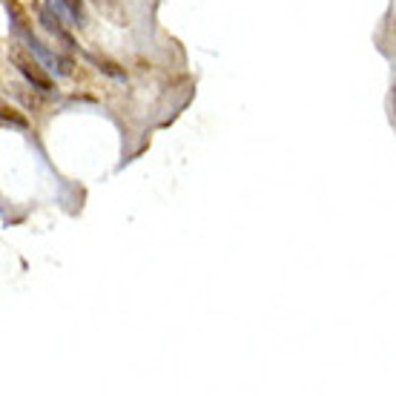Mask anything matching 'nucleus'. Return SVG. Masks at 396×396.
Returning <instances> with one entry per match:
<instances>
[{
    "instance_id": "nucleus-1",
    "label": "nucleus",
    "mask_w": 396,
    "mask_h": 396,
    "mask_svg": "<svg viewBox=\"0 0 396 396\" xmlns=\"http://www.w3.org/2000/svg\"><path fill=\"white\" fill-rule=\"evenodd\" d=\"M15 63H17V69H20V75L26 78V81H29L35 89H40V92H49V89H52L49 75H43L38 63H32V61H23V58H17Z\"/></svg>"
},
{
    "instance_id": "nucleus-2",
    "label": "nucleus",
    "mask_w": 396,
    "mask_h": 396,
    "mask_svg": "<svg viewBox=\"0 0 396 396\" xmlns=\"http://www.w3.org/2000/svg\"><path fill=\"white\" fill-rule=\"evenodd\" d=\"M40 20H43V26L49 29L52 35H58V38H61V40H63L66 46L72 43V38H69V32H66V29L61 26V23H58V17H52V12H43V15H40Z\"/></svg>"
},
{
    "instance_id": "nucleus-3",
    "label": "nucleus",
    "mask_w": 396,
    "mask_h": 396,
    "mask_svg": "<svg viewBox=\"0 0 396 396\" xmlns=\"http://www.w3.org/2000/svg\"><path fill=\"white\" fill-rule=\"evenodd\" d=\"M63 3H66V6H72V9L81 15V0H63Z\"/></svg>"
}]
</instances>
